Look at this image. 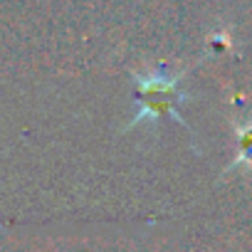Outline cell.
Listing matches in <instances>:
<instances>
[{"mask_svg": "<svg viewBox=\"0 0 252 252\" xmlns=\"http://www.w3.org/2000/svg\"><path fill=\"white\" fill-rule=\"evenodd\" d=\"M178 82H181V77L178 74H166L163 67H158L149 74H139L136 77V96L141 101V109L131 119L129 129H134L136 124H144V121H158L161 116H171L173 121L186 126L178 106L188 96L178 89Z\"/></svg>", "mask_w": 252, "mask_h": 252, "instance_id": "cell-1", "label": "cell"}, {"mask_svg": "<svg viewBox=\"0 0 252 252\" xmlns=\"http://www.w3.org/2000/svg\"><path fill=\"white\" fill-rule=\"evenodd\" d=\"M235 136H237V146H240V151H237V158L232 161L230 171H232V168H240V166L252 168V119L245 121V124H237V126H235Z\"/></svg>", "mask_w": 252, "mask_h": 252, "instance_id": "cell-2", "label": "cell"}]
</instances>
